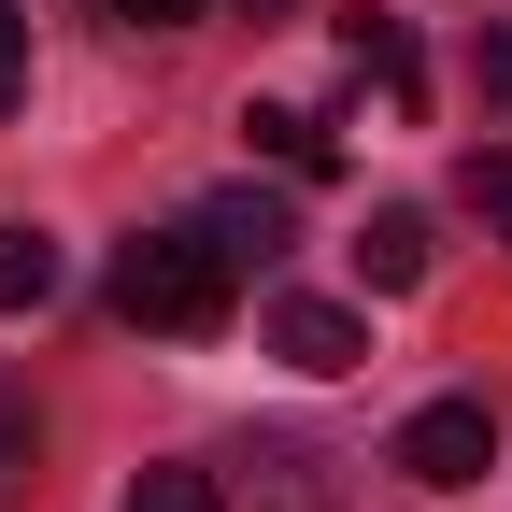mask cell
<instances>
[{
  "mask_svg": "<svg viewBox=\"0 0 512 512\" xmlns=\"http://www.w3.org/2000/svg\"><path fill=\"white\" fill-rule=\"evenodd\" d=\"M228 285H242V271H228V242H214L200 214L114 242V313L157 328V342H214V328H228Z\"/></svg>",
  "mask_w": 512,
  "mask_h": 512,
  "instance_id": "6da1fadb",
  "label": "cell"
},
{
  "mask_svg": "<svg viewBox=\"0 0 512 512\" xmlns=\"http://www.w3.org/2000/svg\"><path fill=\"white\" fill-rule=\"evenodd\" d=\"M399 470H413V484H441V498L484 484V470H498V413H484V399H427V413L399 427Z\"/></svg>",
  "mask_w": 512,
  "mask_h": 512,
  "instance_id": "7a4b0ae2",
  "label": "cell"
},
{
  "mask_svg": "<svg viewBox=\"0 0 512 512\" xmlns=\"http://www.w3.org/2000/svg\"><path fill=\"white\" fill-rule=\"evenodd\" d=\"M342 72H356L384 114H427V57H413L399 15H342Z\"/></svg>",
  "mask_w": 512,
  "mask_h": 512,
  "instance_id": "3957f363",
  "label": "cell"
},
{
  "mask_svg": "<svg viewBox=\"0 0 512 512\" xmlns=\"http://www.w3.org/2000/svg\"><path fill=\"white\" fill-rule=\"evenodd\" d=\"M271 356H285V370H313V384H342V370L370 356V328H356L342 299H271Z\"/></svg>",
  "mask_w": 512,
  "mask_h": 512,
  "instance_id": "277c9868",
  "label": "cell"
},
{
  "mask_svg": "<svg viewBox=\"0 0 512 512\" xmlns=\"http://www.w3.org/2000/svg\"><path fill=\"white\" fill-rule=\"evenodd\" d=\"M242 128H256V157H271L285 185H328V171H342V128H328V114H299V100H256Z\"/></svg>",
  "mask_w": 512,
  "mask_h": 512,
  "instance_id": "5b68a950",
  "label": "cell"
},
{
  "mask_svg": "<svg viewBox=\"0 0 512 512\" xmlns=\"http://www.w3.org/2000/svg\"><path fill=\"white\" fill-rule=\"evenodd\" d=\"M200 228L228 242V271H271V256L299 242V228H285V200H271V185H228V200H200Z\"/></svg>",
  "mask_w": 512,
  "mask_h": 512,
  "instance_id": "8992f818",
  "label": "cell"
},
{
  "mask_svg": "<svg viewBox=\"0 0 512 512\" xmlns=\"http://www.w3.org/2000/svg\"><path fill=\"white\" fill-rule=\"evenodd\" d=\"M356 285H384V299L427 285V214H370V228H356Z\"/></svg>",
  "mask_w": 512,
  "mask_h": 512,
  "instance_id": "52a82bcc",
  "label": "cell"
},
{
  "mask_svg": "<svg viewBox=\"0 0 512 512\" xmlns=\"http://www.w3.org/2000/svg\"><path fill=\"white\" fill-rule=\"evenodd\" d=\"M57 299V242L43 228H0V313H43Z\"/></svg>",
  "mask_w": 512,
  "mask_h": 512,
  "instance_id": "ba28073f",
  "label": "cell"
},
{
  "mask_svg": "<svg viewBox=\"0 0 512 512\" xmlns=\"http://www.w3.org/2000/svg\"><path fill=\"white\" fill-rule=\"evenodd\" d=\"M128 512H228V498H214V470H143Z\"/></svg>",
  "mask_w": 512,
  "mask_h": 512,
  "instance_id": "9c48e42d",
  "label": "cell"
},
{
  "mask_svg": "<svg viewBox=\"0 0 512 512\" xmlns=\"http://www.w3.org/2000/svg\"><path fill=\"white\" fill-rule=\"evenodd\" d=\"M470 214L512 242V143H484V157H470Z\"/></svg>",
  "mask_w": 512,
  "mask_h": 512,
  "instance_id": "30bf717a",
  "label": "cell"
},
{
  "mask_svg": "<svg viewBox=\"0 0 512 512\" xmlns=\"http://www.w3.org/2000/svg\"><path fill=\"white\" fill-rule=\"evenodd\" d=\"M15 484H29V399L0 384V498H15Z\"/></svg>",
  "mask_w": 512,
  "mask_h": 512,
  "instance_id": "8fae6325",
  "label": "cell"
},
{
  "mask_svg": "<svg viewBox=\"0 0 512 512\" xmlns=\"http://www.w3.org/2000/svg\"><path fill=\"white\" fill-rule=\"evenodd\" d=\"M15 86H29V15L0 0V114H15Z\"/></svg>",
  "mask_w": 512,
  "mask_h": 512,
  "instance_id": "7c38bea8",
  "label": "cell"
},
{
  "mask_svg": "<svg viewBox=\"0 0 512 512\" xmlns=\"http://www.w3.org/2000/svg\"><path fill=\"white\" fill-rule=\"evenodd\" d=\"M100 15H114V29H185L200 0H100Z\"/></svg>",
  "mask_w": 512,
  "mask_h": 512,
  "instance_id": "4fadbf2b",
  "label": "cell"
},
{
  "mask_svg": "<svg viewBox=\"0 0 512 512\" xmlns=\"http://www.w3.org/2000/svg\"><path fill=\"white\" fill-rule=\"evenodd\" d=\"M484 100H498V114H512V15H498V29H484Z\"/></svg>",
  "mask_w": 512,
  "mask_h": 512,
  "instance_id": "5bb4252c",
  "label": "cell"
}]
</instances>
